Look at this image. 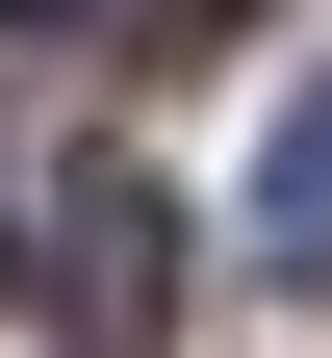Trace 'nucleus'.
Masks as SVG:
<instances>
[{"label": "nucleus", "instance_id": "4", "mask_svg": "<svg viewBox=\"0 0 332 358\" xmlns=\"http://www.w3.org/2000/svg\"><path fill=\"white\" fill-rule=\"evenodd\" d=\"M0 282H26V205H0Z\"/></svg>", "mask_w": 332, "mask_h": 358}, {"label": "nucleus", "instance_id": "2", "mask_svg": "<svg viewBox=\"0 0 332 358\" xmlns=\"http://www.w3.org/2000/svg\"><path fill=\"white\" fill-rule=\"evenodd\" d=\"M256 282L332 307V103H281V154H256Z\"/></svg>", "mask_w": 332, "mask_h": 358}, {"label": "nucleus", "instance_id": "5", "mask_svg": "<svg viewBox=\"0 0 332 358\" xmlns=\"http://www.w3.org/2000/svg\"><path fill=\"white\" fill-rule=\"evenodd\" d=\"M0 26H52V0H0Z\"/></svg>", "mask_w": 332, "mask_h": 358}, {"label": "nucleus", "instance_id": "1", "mask_svg": "<svg viewBox=\"0 0 332 358\" xmlns=\"http://www.w3.org/2000/svg\"><path fill=\"white\" fill-rule=\"evenodd\" d=\"M52 307H77V358H128V333L179 307V205H154L128 154H77V179H52Z\"/></svg>", "mask_w": 332, "mask_h": 358}, {"label": "nucleus", "instance_id": "3", "mask_svg": "<svg viewBox=\"0 0 332 358\" xmlns=\"http://www.w3.org/2000/svg\"><path fill=\"white\" fill-rule=\"evenodd\" d=\"M230 26H281V0H154V52H230Z\"/></svg>", "mask_w": 332, "mask_h": 358}]
</instances>
